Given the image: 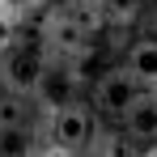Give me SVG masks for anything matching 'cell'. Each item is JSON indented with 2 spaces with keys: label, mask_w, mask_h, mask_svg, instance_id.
I'll list each match as a JSON object with an SVG mask.
<instances>
[{
  "label": "cell",
  "mask_w": 157,
  "mask_h": 157,
  "mask_svg": "<svg viewBox=\"0 0 157 157\" xmlns=\"http://www.w3.org/2000/svg\"><path fill=\"white\" fill-rule=\"evenodd\" d=\"M94 140H98V119H94L81 102L47 115V144H51V149H59V153L72 157V153H81L85 144H94Z\"/></svg>",
  "instance_id": "cell-1"
},
{
  "label": "cell",
  "mask_w": 157,
  "mask_h": 157,
  "mask_svg": "<svg viewBox=\"0 0 157 157\" xmlns=\"http://www.w3.org/2000/svg\"><path fill=\"white\" fill-rule=\"evenodd\" d=\"M47 64H51V55L43 51V47H34V43H17L9 55H0V85L30 98Z\"/></svg>",
  "instance_id": "cell-2"
},
{
  "label": "cell",
  "mask_w": 157,
  "mask_h": 157,
  "mask_svg": "<svg viewBox=\"0 0 157 157\" xmlns=\"http://www.w3.org/2000/svg\"><path fill=\"white\" fill-rule=\"evenodd\" d=\"M77 94H81V77H77V68H68V64H47L43 68V77H38V85H34V106H43L47 115L51 110H64V106H72L77 102Z\"/></svg>",
  "instance_id": "cell-3"
},
{
  "label": "cell",
  "mask_w": 157,
  "mask_h": 157,
  "mask_svg": "<svg viewBox=\"0 0 157 157\" xmlns=\"http://www.w3.org/2000/svg\"><path fill=\"white\" fill-rule=\"evenodd\" d=\"M136 94H140V85H136V77H132L128 68H110V72H102L98 85H94V106H98L102 115H119V119H123V110L136 102Z\"/></svg>",
  "instance_id": "cell-4"
},
{
  "label": "cell",
  "mask_w": 157,
  "mask_h": 157,
  "mask_svg": "<svg viewBox=\"0 0 157 157\" xmlns=\"http://www.w3.org/2000/svg\"><path fill=\"white\" fill-rule=\"evenodd\" d=\"M47 51L51 55H64V59H81V55H89L94 47H89V34H85V26H81L72 13H59L51 26H47Z\"/></svg>",
  "instance_id": "cell-5"
},
{
  "label": "cell",
  "mask_w": 157,
  "mask_h": 157,
  "mask_svg": "<svg viewBox=\"0 0 157 157\" xmlns=\"http://www.w3.org/2000/svg\"><path fill=\"white\" fill-rule=\"evenodd\" d=\"M123 132L136 144L157 140V89H140L136 94V102L123 110Z\"/></svg>",
  "instance_id": "cell-6"
},
{
  "label": "cell",
  "mask_w": 157,
  "mask_h": 157,
  "mask_svg": "<svg viewBox=\"0 0 157 157\" xmlns=\"http://www.w3.org/2000/svg\"><path fill=\"white\" fill-rule=\"evenodd\" d=\"M123 68L136 77L140 89H157V38H140V43H132Z\"/></svg>",
  "instance_id": "cell-7"
},
{
  "label": "cell",
  "mask_w": 157,
  "mask_h": 157,
  "mask_svg": "<svg viewBox=\"0 0 157 157\" xmlns=\"http://www.w3.org/2000/svg\"><path fill=\"white\" fill-rule=\"evenodd\" d=\"M30 115H34V98L13 89L0 94V128H30Z\"/></svg>",
  "instance_id": "cell-8"
},
{
  "label": "cell",
  "mask_w": 157,
  "mask_h": 157,
  "mask_svg": "<svg viewBox=\"0 0 157 157\" xmlns=\"http://www.w3.org/2000/svg\"><path fill=\"white\" fill-rule=\"evenodd\" d=\"M0 157H34L30 128H0Z\"/></svg>",
  "instance_id": "cell-9"
},
{
  "label": "cell",
  "mask_w": 157,
  "mask_h": 157,
  "mask_svg": "<svg viewBox=\"0 0 157 157\" xmlns=\"http://www.w3.org/2000/svg\"><path fill=\"white\" fill-rule=\"evenodd\" d=\"M98 157H136V140L128 132H106L98 136Z\"/></svg>",
  "instance_id": "cell-10"
},
{
  "label": "cell",
  "mask_w": 157,
  "mask_h": 157,
  "mask_svg": "<svg viewBox=\"0 0 157 157\" xmlns=\"http://www.w3.org/2000/svg\"><path fill=\"white\" fill-rule=\"evenodd\" d=\"M17 38H21V21L13 17V13H4L0 9V55H9L17 47Z\"/></svg>",
  "instance_id": "cell-11"
},
{
  "label": "cell",
  "mask_w": 157,
  "mask_h": 157,
  "mask_svg": "<svg viewBox=\"0 0 157 157\" xmlns=\"http://www.w3.org/2000/svg\"><path fill=\"white\" fill-rule=\"evenodd\" d=\"M34 4H43V0H0V9H4V13H13L17 21H26V13L34 9Z\"/></svg>",
  "instance_id": "cell-12"
},
{
  "label": "cell",
  "mask_w": 157,
  "mask_h": 157,
  "mask_svg": "<svg viewBox=\"0 0 157 157\" xmlns=\"http://www.w3.org/2000/svg\"><path fill=\"white\" fill-rule=\"evenodd\" d=\"M140 157H157V140H149V144H144V153Z\"/></svg>",
  "instance_id": "cell-13"
}]
</instances>
